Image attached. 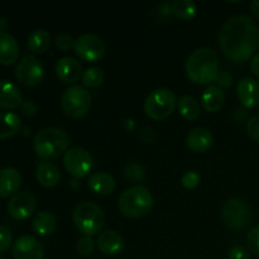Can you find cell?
I'll list each match as a JSON object with an SVG mask.
<instances>
[{"label":"cell","mask_w":259,"mask_h":259,"mask_svg":"<svg viewBox=\"0 0 259 259\" xmlns=\"http://www.w3.org/2000/svg\"><path fill=\"white\" fill-rule=\"evenodd\" d=\"M22 184V176L12 167L0 169V197H8L18 191Z\"/></svg>","instance_id":"d6986e66"},{"label":"cell","mask_w":259,"mask_h":259,"mask_svg":"<svg viewBox=\"0 0 259 259\" xmlns=\"http://www.w3.org/2000/svg\"><path fill=\"white\" fill-rule=\"evenodd\" d=\"M89 187L96 195H110L115 190V180L106 172H95L89 179Z\"/></svg>","instance_id":"44dd1931"},{"label":"cell","mask_w":259,"mask_h":259,"mask_svg":"<svg viewBox=\"0 0 259 259\" xmlns=\"http://www.w3.org/2000/svg\"><path fill=\"white\" fill-rule=\"evenodd\" d=\"M19 46L9 33H0V65H12L18 60Z\"/></svg>","instance_id":"ffe728a7"},{"label":"cell","mask_w":259,"mask_h":259,"mask_svg":"<svg viewBox=\"0 0 259 259\" xmlns=\"http://www.w3.org/2000/svg\"><path fill=\"white\" fill-rule=\"evenodd\" d=\"M250 70H252V72L254 73L255 76L259 77V53H257V55L252 58V61H250Z\"/></svg>","instance_id":"ab89813d"},{"label":"cell","mask_w":259,"mask_h":259,"mask_svg":"<svg viewBox=\"0 0 259 259\" xmlns=\"http://www.w3.org/2000/svg\"><path fill=\"white\" fill-rule=\"evenodd\" d=\"M172 12L184 20H190L196 14V4L191 0H176L172 3Z\"/></svg>","instance_id":"83f0119b"},{"label":"cell","mask_w":259,"mask_h":259,"mask_svg":"<svg viewBox=\"0 0 259 259\" xmlns=\"http://www.w3.org/2000/svg\"><path fill=\"white\" fill-rule=\"evenodd\" d=\"M124 175H125L126 179L131 180V181H141V180H143L144 176H146V172H144V168L141 164L131 163L125 167V169H124Z\"/></svg>","instance_id":"f546056e"},{"label":"cell","mask_w":259,"mask_h":259,"mask_svg":"<svg viewBox=\"0 0 259 259\" xmlns=\"http://www.w3.org/2000/svg\"><path fill=\"white\" fill-rule=\"evenodd\" d=\"M22 120L15 113H0V139H7L19 133Z\"/></svg>","instance_id":"d4e9b609"},{"label":"cell","mask_w":259,"mask_h":259,"mask_svg":"<svg viewBox=\"0 0 259 259\" xmlns=\"http://www.w3.org/2000/svg\"><path fill=\"white\" fill-rule=\"evenodd\" d=\"M215 81H217L219 85L224 86V88H229L233 82V76L230 75L229 72H227V71H219V73H218L217 76V80Z\"/></svg>","instance_id":"74e56055"},{"label":"cell","mask_w":259,"mask_h":259,"mask_svg":"<svg viewBox=\"0 0 259 259\" xmlns=\"http://www.w3.org/2000/svg\"><path fill=\"white\" fill-rule=\"evenodd\" d=\"M71 186L73 187V189H75V187H77V181H76V179L75 180H72V181H71Z\"/></svg>","instance_id":"7bdbcfd3"},{"label":"cell","mask_w":259,"mask_h":259,"mask_svg":"<svg viewBox=\"0 0 259 259\" xmlns=\"http://www.w3.org/2000/svg\"><path fill=\"white\" fill-rule=\"evenodd\" d=\"M219 47L230 61L245 62L259 48V28L249 15H237L224 23Z\"/></svg>","instance_id":"6da1fadb"},{"label":"cell","mask_w":259,"mask_h":259,"mask_svg":"<svg viewBox=\"0 0 259 259\" xmlns=\"http://www.w3.org/2000/svg\"><path fill=\"white\" fill-rule=\"evenodd\" d=\"M68 144L70 137L63 129L48 126L35 134L33 148L42 159H55L66 153Z\"/></svg>","instance_id":"3957f363"},{"label":"cell","mask_w":259,"mask_h":259,"mask_svg":"<svg viewBox=\"0 0 259 259\" xmlns=\"http://www.w3.org/2000/svg\"><path fill=\"white\" fill-rule=\"evenodd\" d=\"M15 78L22 85L33 88L39 85L45 78V68L34 56H24L15 67Z\"/></svg>","instance_id":"30bf717a"},{"label":"cell","mask_w":259,"mask_h":259,"mask_svg":"<svg viewBox=\"0 0 259 259\" xmlns=\"http://www.w3.org/2000/svg\"><path fill=\"white\" fill-rule=\"evenodd\" d=\"M72 220L75 227L80 230L82 234L91 237L103 229L105 224V215L94 202H81L73 209Z\"/></svg>","instance_id":"5b68a950"},{"label":"cell","mask_w":259,"mask_h":259,"mask_svg":"<svg viewBox=\"0 0 259 259\" xmlns=\"http://www.w3.org/2000/svg\"><path fill=\"white\" fill-rule=\"evenodd\" d=\"M8 29V20L5 18H0V33H5Z\"/></svg>","instance_id":"b9f144b4"},{"label":"cell","mask_w":259,"mask_h":259,"mask_svg":"<svg viewBox=\"0 0 259 259\" xmlns=\"http://www.w3.org/2000/svg\"><path fill=\"white\" fill-rule=\"evenodd\" d=\"M23 103L20 89L8 80H0V108H20Z\"/></svg>","instance_id":"ac0fdd59"},{"label":"cell","mask_w":259,"mask_h":259,"mask_svg":"<svg viewBox=\"0 0 259 259\" xmlns=\"http://www.w3.org/2000/svg\"><path fill=\"white\" fill-rule=\"evenodd\" d=\"M154 205L151 191L143 185H136L126 189L119 196L118 209L124 217L138 219L151 212Z\"/></svg>","instance_id":"277c9868"},{"label":"cell","mask_w":259,"mask_h":259,"mask_svg":"<svg viewBox=\"0 0 259 259\" xmlns=\"http://www.w3.org/2000/svg\"><path fill=\"white\" fill-rule=\"evenodd\" d=\"M186 143L192 152L204 153L211 148L212 143H214V137L209 129L195 128L187 134Z\"/></svg>","instance_id":"e0dca14e"},{"label":"cell","mask_w":259,"mask_h":259,"mask_svg":"<svg viewBox=\"0 0 259 259\" xmlns=\"http://www.w3.org/2000/svg\"><path fill=\"white\" fill-rule=\"evenodd\" d=\"M35 176L42 186L53 187L60 182L61 172L56 164L51 162H40L35 169Z\"/></svg>","instance_id":"603a6c76"},{"label":"cell","mask_w":259,"mask_h":259,"mask_svg":"<svg viewBox=\"0 0 259 259\" xmlns=\"http://www.w3.org/2000/svg\"><path fill=\"white\" fill-rule=\"evenodd\" d=\"M76 248H77V252L80 253L81 255L88 257V255L93 254L94 249H95V242H94V239L91 237L85 235V237L80 238V239L77 240Z\"/></svg>","instance_id":"4dcf8cb0"},{"label":"cell","mask_w":259,"mask_h":259,"mask_svg":"<svg viewBox=\"0 0 259 259\" xmlns=\"http://www.w3.org/2000/svg\"><path fill=\"white\" fill-rule=\"evenodd\" d=\"M104 81V71L100 67H89L83 71L82 83L89 89H96L103 83Z\"/></svg>","instance_id":"f1b7e54d"},{"label":"cell","mask_w":259,"mask_h":259,"mask_svg":"<svg viewBox=\"0 0 259 259\" xmlns=\"http://www.w3.org/2000/svg\"><path fill=\"white\" fill-rule=\"evenodd\" d=\"M225 101V93L219 86H209L201 95V105L209 113H217L223 108Z\"/></svg>","instance_id":"7402d4cb"},{"label":"cell","mask_w":259,"mask_h":259,"mask_svg":"<svg viewBox=\"0 0 259 259\" xmlns=\"http://www.w3.org/2000/svg\"><path fill=\"white\" fill-rule=\"evenodd\" d=\"M73 50L81 60L88 61V62H96L103 58L104 53H105V45L98 35L85 33L76 38Z\"/></svg>","instance_id":"8fae6325"},{"label":"cell","mask_w":259,"mask_h":259,"mask_svg":"<svg viewBox=\"0 0 259 259\" xmlns=\"http://www.w3.org/2000/svg\"><path fill=\"white\" fill-rule=\"evenodd\" d=\"M229 259H250V253L242 245H235L230 249Z\"/></svg>","instance_id":"8d00e7d4"},{"label":"cell","mask_w":259,"mask_h":259,"mask_svg":"<svg viewBox=\"0 0 259 259\" xmlns=\"http://www.w3.org/2000/svg\"><path fill=\"white\" fill-rule=\"evenodd\" d=\"M0 259H2V258H0Z\"/></svg>","instance_id":"ee69618b"},{"label":"cell","mask_w":259,"mask_h":259,"mask_svg":"<svg viewBox=\"0 0 259 259\" xmlns=\"http://www.w3.org/2000/svg\"><path fill=\"white\" fill-rule=\"evenodd\" d=\"M247 133L249 138L254 142H259V116H253L247 124Z\"/></svg>","instance_id":"e575fe53"},{"label":"cell","mask_w":259,"mask_h":259,"mask_svg":"<svg viewBox=\"0 0 259 259\" xmlns=\"http://www.w3.org/2000/svg\"><path fill=\"white\" fill-rule=\"evenodd\" d=\"M56 75L62 82L75 83L80 80V77H82V66L76 58L63 57L56 63Z\"/></svg>","instance_id":"5bb4252c"},{"label":"cell","mask_w":259,"mask_h":259,"mask_svg":"<svg viewBox=\"0 0 259 259\" xmlns=\"http://www.w3.org/2000/svg\"><path fill=\"white\" fill-rule=\"evenodd\" d=\"M186 75L197 85H209L219 73V57L209 47H200L187 57L185 63Z\"/></svg>","instance_id":"7a4b0ae2"},{"label":"cell","mask_w":259,"mask_h":259,"mask_svg":"<svg viewBox=\"0 0 259 259\" xmlns=\"http://www.w3.org/2000/svg\"><path fill=\"white\" fill-rule=\"evenodd\" d=\"M51 35L45 29H35L28 37V48L33 53H43L50 48Z\"/></svg>","instance_id":"484cf974"},{"label":"cell","mask_w":259,"mask_h":259,"mask_svg":"<svg viewBox=\"0 0 259 259\" xmlns=\"http://www.w3.org/2000/svg\"><path fill=\"white\" fill-rule=\"evenodd\" d=\"M37 209V199L29 191L17 192L8 204V212L15 220H25L32 217Z\"/></svg>","instance_id":"7c38bea8"},{"label":"cell","mask_w":259,"mask_h":259,"mask_svg":"<svg viewBox=\"0 0 259 259\" xmlns=\"http://www.w3.org/2000/svg\"><path fill=\"white\" fill-rule=\"evenodd\" d=\"M20 110L25 116H33L37 113V106L32 101H23L22 105H20Z\"/></svg>","instance_id":"f35d334b"},{"label":"cell","mask_w":259,"mask_h":259,"mask_svg":"<svg viewBox=\"0 0 259 259\" xmlns=\"http://www.w3.org/2000/svg\"><path fill=\"white\" fill-rule=\"evenodd\" d=\"M12 255L14 259H43L45 248L33 235H22L14 242Z\"/></svg>","instance_id":"4fadbf2b"},{"label":"cell","mask_w":259,"mask_h":259,"mask_svg":"<svg viewBox=\"0 0 259 259\" xmlns=\"http://www.w3.org/2000/svg\"><path fill=\"white\" fill-rule=\"evenodd\" d=\"M32 228L37 234L39 235H50L57 228V219L55 215L50 211L37 212L33 218Z\"/></svg>","instance_id":"cb8c5ba5"},{"label":"cell","mask_w":259,"mask_h":259,"mask_svg":"<svg viewBox=\"0 0 259 259\" xmlns=\"http://www.w3.org/2000/svg\"><path fill=\"white\" fill-rule=\"evenodd\" d=\"M250 9H252L253 14L259 19V0H254V2L250 4Z\"/></svg>","instance_id":"60d3db41"},{"label":"cell","mask_w":259,"mask_h":259,"mask_svg":"<svg viewBox=\"0 0 259 259\" xmlns=\"http://www.w3.org/2000/svg\"><path fill=\"white\" fill-rule=\"evenodd\" d=\"M177 98L169 89L159 88L152 91L144 101V111L153 120H163L174 113Z\"/></svg>","instance_id":"8992f818"},{"label":"cell","mask_w":259,"mask_h":259,"mask_svg":"<svg viewBox=\"0 0 259 259\" xmlns=\"http://www.w3.org/2000/svg\"><path fill=\"white\" fill-rule=\"evenodd\" d=\"M223 222L227 227L234 230H242L252 222V210L240 199H230L222 209Z\"/></svg>","instance_id":"ba28073f"},{"label":"cell","mask_w":259,"mask_h":259,"mask_svg":"<svg viewBox=\"0 0 259 259\" xmlns=\"http://www.w3.org/2000/svg\"><path fill=\"white\" fill-rule=\"evenodd\" d=\"M63 166L75 179H83L94 167L93 156L81 147H72L63 154Z\"/></svg>","instance_id":"9c48e42d"},{"label":"cell","mask_w":259,"mask_h":259,"mask_svg":"<svg viewBox=\"0 0 259 259\" xmlns=\"http://www.w3.org/2000/svg\"><path fill=\"white\" fill-rule=\"evenodd\" d=\"M247 245L249 252L254 253L255 255H259V225L252 228L247 235Z\"/></svg>","instance_id":"1f68e13d"},{"label":"cell","mask_w":259,"mask_h":259,"mask_svg":"<svg viewBox=\"0 0 259 259\" xmlns=\"http://www.w3.org/2000/svg\"><path fill=\"white\" fill-rule=\"evenodd\" d=\"M200 175L196 171H187L182 175L181 184L186 189H195L200 184Z\"/></svg>","instance_id":"836d02e7"},{"label":"cell","mask_w":259,"mask_h":259,"mask_svg":"<svg viewBox=\"0 0 259 259\" xmlns=\"http://www.w3.org/2000/svg\"><path fill=\"white\" fill-rule=\"evenodd\" d=\"M237 95L244 108H255L259 105V82L252 77L242 78L238 82Z\"/></svg>","instance_id":"9a60e30c"},{"label":"cell","mask_w":259,"mask_h":259,"mask_svg":"<svg viewBox=\"0 0 259 259\" xmlns=\"http://www.w3.org/2000/svg\"><path fill=\"white\" fill-rule=\"evenodd\" d=\"M179 111L187 120H195L200 115V104L190 95H184L177 100Z\"/></svg>","instance_id":"4316f807"},{"label":"cell","mask_w":259,"mask_h":259,"mask_svg":"<svg viewBox=\"0 0 259 259\" xmlns=\"http://www.w3.org/2000/svg\"><path fill=\"white\" fill-rule=\"evenodd\" d=\"M61 105L70 118H82L90 111L91 95L85 86L71 85L63 91Z\"/></svg>","instance_id":"52a82bcc"},{"label":"cell","mask_w":259,"mask_h":259,"mask_svg":"<svg viewBox=\"0 0 259 259\" xmlns=\"http://www.w3.org/2000/svg\"><path fill=\"white\" fill-rule=\"evenodd\" d=\"M98 248L103 254L116 255L123 250L124 239L115 230H104L98 237Z\"/></svg>","instance_id":"2e32d148"},{"label":"cell","mask_w":259,"mask_h":259,"mask_svg":"<svg viewBox=\"0 0 259 259\" xmlns=\"http://www.w3.org/2000/svg\"><path fill=\"white\" fill-rule=\"evenodd\" d=\"M13 243V234L9 228L0 225V253H5L9 250Z\"/></svg>","instance_id":"d6a6232c"},{"label":"cell","mask_w":259,"mask_h":259,"mask_svg":"<svg viewBox=\"0 0 259 259\" xmlns=\"http://www.w3.org/2000/svg\"><path fill=\"white\" fill-rule=\"evenodd\" d=\"M75 45V39L68 34H60L56 38V46L60 48L61 51H67Z\"/></svg>","instance_id":"d590c367"}]
</instances>
